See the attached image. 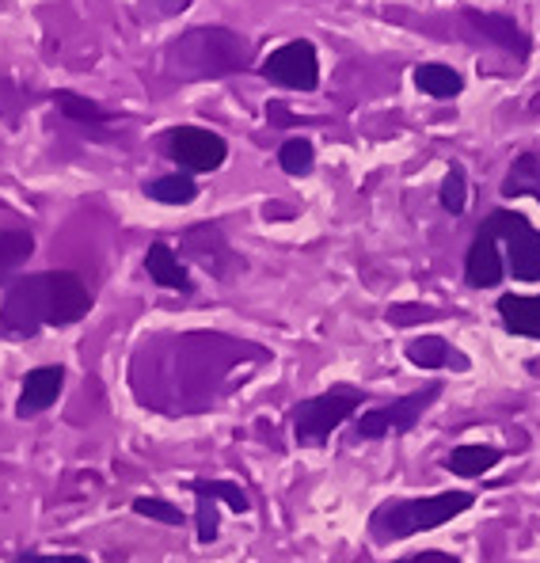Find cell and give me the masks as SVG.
I'll use <instances>...</instances> for the list:
<instances>
[{
    "label": "cell",
    "mask_w": 540,
    "mask_h": 563,
    "mask_svg": "<svg viewBox=\"0 0 540 563\" xmlns=\"http://www.w3.org/2000/svg\"><path fill=\"white\" fill-rule=\"evenodd\" d=\"M91 309L88 286L69 271H46V275L20 278L4 294L0 305V328L8 335H35L38 328H69L85 320Z\"/></svg>",
    "instance_id": "obj_1"
},
{
    "label": "cell",
    "mask_w": 540,
    "mask_h": 563,
    "mask_svg": "<svg viewBox=\"0 0 540 563\" xmlns=\"http://www.w3.org/2000/svg\"><path fill=\"white\" fill-rule=\"evenodd\" d=\"M247 62H252V43L232 27H218V23L187 31L164 49V73L176 80L229 77V73L247 69Z\"/></svg>",
    "instance_id": "obj_2"
},
{
    "label": "cell",
    "mask_w": 540,
    "mask_h": 563,
    "mask_svg": "<svg viewBox=\"0 0 540 563\" xmlns=\"http://www.w3.org/2000/svg\"><path fill=\"white\" fill-rule=\"evenodd\" d=\"M476 503L472 492H442L430 495V499H400V503H385V507L373 510L370 518V533L377 544H393L407 541L415 533H427V529L445 526L450 518L464 515V510Z\"/></svg>",
    "instance_id": "obj_3"
},
{
    "label": "cell",
    "mask_w": 540,
    "mask_h": 563,
    "mask_svg": "<svg viewBox=\"0 0 540 563\" xmlns=\"http://www.w3.org/2000/svg\"><path fill=\"white\" fill-rule=\"evenodd\" d=\"M365 396L359 388H331V393L305 400L294 408V438L301 445H323L335 427H343L362 408Z\"/></svg>",
    "instance_id": "obj_4"
},
{
    "label": "cell",
    "mask_w": 540,
    "mask_h": 563,
    "mask_svg": "<svg viewBox=\"0 0 540 563\" xmlns=\"http://www.w3.org/2000/svg\"><path fill=\"white\" fill-rule=\"evenodd\" d=\"M495 240H506V271L518 282H540V233L521 213L495 210L484 221Z\"/></svg>",
    "instance_id": "obj_5"
},
{
    "label": "cell",
    "mask_w": 540,
    "mask_h": 563,
    "mask_svg": "<svg viewBox=\"0 0 540 563\" xmlns=\"http://www.w3.org/2000/svg\"><path fill=\"white\" fill-rule=\"evenodd\" d=\"M263 77H267L271 85L312 92V88L320 85V57H316V46L309 38H294V43L278 46L267 62H263Z\"/></svg>",
    "instance_id": "obj_6"
},
{
    "label": "cell",
    "mask_w": 540,
    "mask_h": 563,
    "mask_svg": "<svg viewBox=\"0 0 540 563\" xmlns=\"http://www.w3.org/2000/svg\"><path fill=\"white\" fill-rule=\"evenodd\" d=\"M438 393H442V388H438V385H427V388H422V393L404 396V400L388 404V408H370V411H365V416L359 419V427H354V434H359V438L407 434V430H415V422L422 419V411H427L430 404L438 400Z\"/></svg>",
    "instance_id": "obj_7"
},
{
    "label": "cell",
    "mask_w": 540,
    "mask_h": 563,
    "mask_svg": "<svg viewBox=\"0 0 540 563\" xmlns=\"http://www.w3.org/2000/svg\"><path fill=\"white\" fill-rule=\"evenodd\" d=\"M168 156L187 172H218L229 156V145L221 134L202 126H176L168 134Z\"/></svg>",
    "instance_id": "obj_8"
},
{
    "label": "cell",
    "mask_w": 540,
    "mask_h": 563,
    "mask_svg": "<svg viewBox=\"0 0 540 563\" xmlns=\"http://www.w3.org/2000/svg\"><path fill=\"white\" fill-rule=\"evenodd\" d=\"M187 252H190V260L195 263H202L210 275H218V278H229L232 271H244V260H236L232 255V247L225 244V236L218 233L213 225H202V229H190L187 233Z\"/></svg>",
    "instance_id": "obj_9"
},
{
    "label": "cell",
    "mask_w": 540,
    "mask_h": 563,
    "mask_svg": "<svg viewBox=\"0 0 540 563\" xmlns=\"http://www.w3.org/2000/svg\"><path fill=\"white\" fill-rule=\"evenodd\" d=\"M62 388H65V369L62 366L31 369L27 380H23V393H20V404H15V416H20V419L43 416L49 404L62 396Z\"/></svg>",
    "instance_id": "obj_10"
},
{
    "label": "cell",
    "mask_w": 540,
    "mask_h": 563,
    "mask_svg": "<svg viewBox=\"0 0 540 563\" xmlns=\"http://www.w3.org/2000/svg\"><path fill=\"white\" fill-rule=\"evenodd\" d=\"M503 275H506V263L498 255V240L480 225V233L469 247V260H464V278L476 289H492L503 282Z\"/></svg>",
    "instance_id": "obj_11"
},
{
    "label": "cell",
    "mask_w": 540,
    "mask_h": 563,
    "mask_svg": "<svg viewBox=\"0 0 540 563\" xmlns=\"http://www.w3.org/2000/svg\"><path fill=\"white\" fill-rule=\"evenodd\" d=\"M464 20H469L472 27H476L484 38H492L495 46L510 49L514 57H526V54H529V35L518 27V20H510V15H498V12H476V8H469V12H464Z\"/></svg>",
    "instance_id": "obj_12"
},
{
    "label": "cell",
    "mask_w": 540,
    "mask_h": 563,
    "mask_svg": "<svg viewBox=\"0 0 540 563\" xmlns=\"http://www.w3.org/2000/svg\"><path fill=\"white\" fill-rule=\"evenodd\" d=\"M498 317H503L506 331H514V335L540 339V294L537 297H521V294L498 297Z\"/></svg>",
    "instance_id": "obj_13"
},
{
    "label": "cell",
    "mask_w": 540,
    "mask_h": 563,
    "mask_svg": "<svg viewBox=\"0 0 540 563\" xmlns=\"http://www.w3.org/2000/svg\"><path fill=\"white\" fill-rule=\"evenodd\" d=\"M145 271H148V278H153L156 286H164V289H183V294L190 289V278H187V271H183L179 255L172 252L164 240H156V244L148 247Z\"/></svg>",
    "instance_id": "obj_14"
},
{
    "label": "cell",
    "mask_w": 540,
    "mask_h": 563,
    "mask_svg": "<svg viewBox=\"0 0 540 563\" xmlns=\"http://www.w3.org/2000/svg\"><path fill=\"white\" fill-rule=\"evenodd\" d=\"M506 198H537L540 202V153H521L503 179Z\"/></svg>",
    "instance_id": "obj_15"
},
{
    "label": "cell",
    "mask_w": 540,
    "mask_h": 563,
    "mask_svg": "<svg viewBox=\"0 0 540 563\" xmlns=\"http://www.w3.org/2000/svg\"><path fill=\"white\" fill-rule=\"evenodd\" d=\"M415 88L434 99H453L461 96L464 88V77L456 69H450V65H438V62H427L415 69Z\"/></svg>",
    "instance_id": "obj_16"
},
{
    "label": "cell",
    "mask_w": 540,
    "mask_h": 563,
    "mask_svg": "<svg viewBox=\"0 0 540 563\" xmlns=\"http://www.w3.org/2000/svg\"><path fill=\"white\" fill-rule=\"evenodd\" d=\"M503 461V453L495 445H456V450L445 457V468L456 472V476H484L487 468H495Z\"/></svg>",
    "instance_id": "obj_17"
},
{
    "label": "cell",
    "mask_w": 540,
    "mask_h": 563,
    "mask_svg": "<svg viewBox=\"0 0 540 563\" xmlns=\"http://www.w3.org/2000/svg\"><path fill=\"white\" fill-rule=\"evenodd\" d=\"M35 252V236L27 229H4L0 233V278H8L12 271H20Z\"/></svg>",
    "instance_id": "obj_18"
},
{
    "label": "cell",
    "mask_w": 540,
    "mask_h": 563,
    "mask_svg": "<svg viewBox=\"0 0 540 563\" xmlns=\"http://www.w3.org/2000/svg\"><path fill=\"white\" fill-rule=\"evenodd\" d=\"M407 362L419 369H442L453 362V346L438 335H422V339H411L407 343Z\"/></svg>",
    "instance_id": "obj_19"
},
{
    "label": "cell",
    "mask_w": 540,
    "mask_h": 563,
    "mask_svg": "<svg viewBox=\"0 0 540 563\" xmlns=\"http://www.w3.org/2000/svg\"><path fill=\"white\" fill-rule=\"evenodd\" d=\"M145 195L164 206H187V202H195L198 187L190 176H179L176 172V176H161V179H153V184H145Z\"/></svg>",
    "instance_id": "obj_20"
},
{
    "label": "cell",
    "mask_w": 540,
    "mask_h": 563,
    "mask_svg": "<svg viewBox=\"0 0 540 563\" xmlns=\"http://www.w3.org/2000/svg\"><path fill=\"white\" fill-rule=\"evenodd\" d=\"M54 103H57V111H62L65 119H73V122H91V126H96V122L111 119V114H107L96 99H85L77 92H54Z\"/></svg>",
    "instance_id": "obj_21"
},
{
    "label": "cell",
    "mask_w": 540,
    "mask_h": 563,
    "mask_svg": "<svg viewBox=\"0 0 540 563\" xmlns=\"http://www.w3.org/2000/svg\"><path fill=\"white\" fill-rule=\"evenodd\" d=\"M278 164H282V172H289V176H309L312 164H316L312 141H305V137H289L286 145L278 148Z\"/></svg>",
    "instance_id": "obj_22"
},
{
    "label": "cell",
    "mask_w": 540,
    "mask_h": 563,
    "mask_svg": "<svg viewBox=\"0 0 540 563\" xmlns=\"http://www.w3.org/2000/svg\"><path fill=\"white\" fill-rule=\"evenodd\" d=\"M202 492H210L213 499H221L229 510H236V515H244V510H252V499H247V492L240 484H232V479H195Z\"/></svg>",
    "instance_id": "obj_23"
},
{
    "label": "cell",
    "mask_w": 540,
    "mask_h": 563,
    "mask_svg": "<svg viewBox=\"0 0 540 563\" xmlns=\"http://www.w3.org/2000/svg\"><path fill=\"white\" fill-rule=\"evenodd\" d=\"M438 198H442V210H450L453 218H456V213H464V206H469V184H464V172H461V168H450V172H445Z\"/></svg>",
    "instance_id": "obj_24"
},
{
    "label": "cell",
    "mask_w": 540,
    "mask_h": 563,
    "mask_svg": "<svg viewBox=\"0 0 540 563\" xmlns=\"http://www.w3.org/2000/svg\"><path fill=\"white\" fill-rule=\"evenodd\" d=\"M195 499H198V541L210 544L218 541V499L210 492L195 484Z\"/></svg>",
    "instance_id": "obj_25"
},
{
    "label": "cell",
    "mask_w": 540,
    "mask_h": 563,
    "mask_svg": "<svg viewBox=\"0 0 540 563\" xmlns=\"http://www.w3.org/2000/svg\"><path fill=\"white\" fill-rule=\"evenodd\" d=\"M134 515L153 518V521H164V526H183V510L176 507V503L153 499V495H145V499H134Z\"/></svg>",
    "instance_id": "obj_26"
},
{
    "label": "cell",
    "mask_w": 540,
    "mask_h": 563,
    "mask_svg": "<svg viewBox=\"0 0 540 563\" xmlns=\"http://www.w3.org/2000/svg\"><path fill=\"white\" fill-rule=\"evenodd\" d=\"M15 563H91L88 556H65V552H23Z\"/></svg>",
    "instance_id": "obj_27"
},
{
    "label": "cell",
    "mask_w": 540,
    "mask_h": 563,
    "mask_svg": "<svg viewBox=\"0 0 540 563\" xmlns=\"http://www.w3.org/2000/svg\"><path fill=\"white\" fill-rule=\"evenodd\" d=\"M393 324H411V320H434V309H388Z\"/></svg>",
    "instance_id": "obj_28"
},
{
    "label": "cell",
    "mask_w": 540,
    "mask_h": 563,
    "mask_svg": "<svg viewBox=\"0 0 540 563\" xmlns=\"http://www.w3.org/2000/svg\"><path fill=\"white\" fill-rule=\"evenodd\" d=\"M396 563H461V560L450 556V552H415V556L396 560Z\"/></svg>",
    "instance_id": "obj_29"
},
{
    "label": "cell",
    "mask_w": 540,
    "mask_h": 563,
    "mask_svg": "<svg viewBox=\"0 0 540 563\" xmlns=\"http://www.w3.org/2000/svg\"><path fill=\"white\" fill-rule=\"evenodd\" d=\"M187 4H190V0H164V8H168V12H183Z\"/></svg>",
    "instance_id": "obj_30"
}]
</instances>
